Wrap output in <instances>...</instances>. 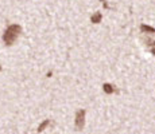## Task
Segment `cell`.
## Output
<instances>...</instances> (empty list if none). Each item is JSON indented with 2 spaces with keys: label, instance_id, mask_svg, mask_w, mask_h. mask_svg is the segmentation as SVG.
<instances>
[{
  "label": "cell",
  "instance_id": "cell-1",
  "mask_svg": "<svg viewBox=\"0 0 155 134\" xmlns=\"http://www.w3.org/2000/svg\"><path fill=\"white\" fill-rule=\"evenodd\" d=\"M19 31H20V27L18 26V24H12V26H10L7 30H5V32H4V35H3V40H4V43L5 44H12L15 39L18 38V35H19Z\"/></svg>",
  "mask_w": 155,
  "mask_h": 134
},
{
  "label": "cell",
  "instance_id": "cell-2",
  "mask_svg": "<svg viewBox=\"0 0 155 134\" xmlns=\"http://www.w3.org/2000/svg\"><path fill=\"white\" fill-rule=\"evenodd\" d=\"M85 125V110H78L76 114V129L82 130Z\"/></svg>",
  "mask_w": 155,
  "mask_h": 134
},
{
  "label": "cell",
  "instance_id": "cell-3",
  "mask_svg": "<svg viewBox=\"0 0 155 134\" xmlns=\"http://www.w3.org/2000/svg\"><path fill=\"white\" fill-rule=\"evenodd\" d=\"M104 91H105V93H108V94H111V93L115 91V87L111 86V85H108V83H105V85H104Z\"/></svg>",
  "mask_w": 155,
  "mask_h": 134
},
{
  "label": "cell",
  "instance_id": "cell-4",
  "mask_svg": "<svg viewBox=\"0 0 155 134\" xmlns=\"http://www.w3.org/2000/svg\"><path fill=\"white\" fill-rule=\"evenodd\" d=\"M101 20V14L100 12H97L96 15H93V16H92V22L93 23H99Z\"/></svg>",
  "mask_w": 155,
  "mask_h": 134
},
{
  "label": "cell",
  "instance_id": "cell-5",
  "mask_svg": "<svg viewBox=\"0 0 155 134\" xmlns=\"http://www.w3.org/2000/svg\"><path fill=\"white\" fill-rule=\"evenodd\" d=\"M49 125H50V120L45 121V122H43V123H42V125H41V126H39V127H38V132H43V129H45V127H46V126H49Z\"/></svg>",
  "mask_w": 155,
  "mask_h": 134
},
{
  "label": "cell",
  "instance_id": "cell-6",
  "mask_svg": "<svg viewBox=\"0 0 155 134\" xmlns=\"http://www.w3.org/2000/svg\"><path fill=\"white\" fill-rule=\"evenodd\" d=\"M0 68H2V67H0Z\"/></svg>",
  "mask_w": 155,
  "mask_h": 134
}]
</instances>
